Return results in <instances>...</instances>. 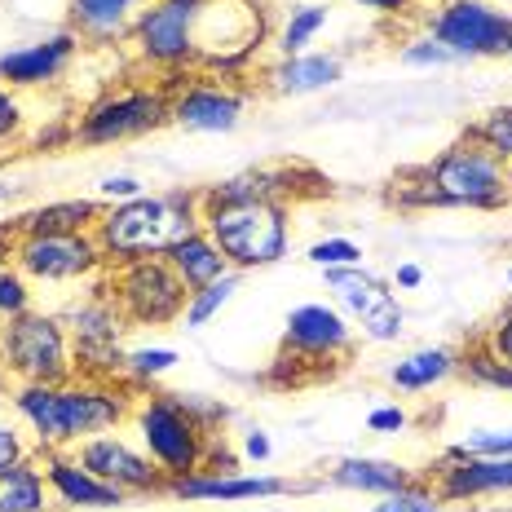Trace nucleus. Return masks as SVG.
Instances as JSON below:
<instances>
[{
  "instance_id": "cd10ccee",
  "label": "nucleus",
  "mask_w": 512,
  "mask_h": 512,
  "mask_svg": "<svg viewBox=\"0 0 512 512\" xmlns=\"http://www.w3.org/2000/svg\"><path fill=\"white\" fill-rule=\"evenodd\" d=\"M460 376L473 384V389H490V393H512V367L504 358H495L486 349L482 336H473L460 349Z\"/></svg>"
},
{
  "instance_id": "4c0bfd02",
  "label": "nucleus",
  "mask_w": 512,
  "mask_h": 512,
  "mask_svg": "<svg viewBox=\"0 0 512 512\" xmlns=\"http://www.w3.org/2000/svg\"><path fill=\"white\" fill-rule=\"evenodd\" d=\"M23 309H31V283L9 265V270L0 274V323L14 318V314H23Z\"/></svg>"
},
{
  "instance_id": "09e8293b",
  "label": "nucleus",
  "mask_w": 512,
  "mask_h": 512,
  "mask_svg": "<svg viewBox=\"0 0 512 512\" xmlns=\"http://www.w3.org/2000/svg\"><path fill=\"white\" fill-rule=\"evenodd\" d=\"M14 265V230H9V221L0 226V274Z\"/></svg>"
},
{
  "instance_id": "de8ad7c7",
  "label": "nucleus",
  "mask_w": 512,
  "mask_h": 512,
  "mask_svg": "<svg viewBox=\"0 0 512 512\" xmlns=\"http://www.w3.org/2000/svg\"><path fill=\"white\" fill-rule=\"evenodd\" d=\"M420 283H424V270L415 261H402L398 270H393V287H402V292H415Z\"/></svg>"
},
{
  "instance_id": "423d86ee",
  "label": "nucleus",
  "mask_w": 512,
  "mask_h": 512,
  "mask_svg": "<svg viewBox=\"0 0 512 512\" xmlns=\"http://www.w3.org/2000/svg\"><path fill=\"white\" fill-rule=\"evenodd\" d=\"M358 349V327L327 301L296 305L283 318V340H279V367H292V380H323L332 371L349 367Z\"/></svg>"
},
{
  "instance_id": "72a5a7b5",
  "label": "nucleus",
  "mask_w": 512,
  "mask_h": 512,
  "mask_svg": "<svg viewBox=\"0 0 512 512\" xmlns=\"http://www.w3.org/2000/svg\"><path fill=\"white\" fill-rule=\"evenodd\" d=\"M468 133H473L477 142H486L499 159H508V164H512V106H495V111L482 115V120L468 128Z\"/></svg>"
},
{
  "instance_id": "a19ab883",
  "label": "nucleus",
  "mask_w": 512,
  "mask_h": 512,
  "mask_svg": "<svg viewBox=\"0 0 512 512\" xmlns=\"http://www.w3.org/2000/svg\"><path fill=\"white\" fill-rule=\"evenodd\" d=\"M181 402H186V411L195 415L199 424H204L208 433H217L221 424L230 420V407H221V402H212V398H204V393H181Z\"/></svg>"
},
{
  "instance_id": "ea45409f",
  "label": "nucleus",
  "mask_w": 512,
  "mask_h": 512,
  "mask_svg": "<svg viewBox=\"0 0 512 512\" xmlns=\"http://www.w3.org/2000/svg\"><path fill=\"white\" fill-rule=\"evenodd\" d=\"M137 195H146V181H137L128 173H106L98 181V199H102V204H128V199H137Z\"/></svg>"
},
{
  "instance_id": "f8f14e48",
  "label": "nucleus",
  "mask_w": 512,
  "mask_h": 512,
  "mask_svg": "<svg viewBox=\"0 0 512 512\" xmlns=\"http://www.w3.org/2000/svg\"><path fill=\"white\" fill-rule=\"evenodd\" d=\"M429 36L451 49L455 62L464 58H508L512 49V14L486 0H442L429 14Z\"/></svg>"
},
{
  "instance_id": "603ef678",
  "label": "nucleus",
  "mask_w": 512,
  "mask_h": 512,
  "mask_svg": "<svg viewBox=\"0 0 512 512\" xmlns=\"http://www.w3.org/2000/svg\"><path fill=\"white\" fill-rule=\"evenodd\" d=\"M508 58H512V49H508Z\"/></svg>"
},
{
  "instance_id": "e433bc0d",
  "label": "nucleus",
  "mask_w": 512,
  "mask_h": 512,
  "mask_svg": "<svg viewBox=\"0 0 512 512\" xmlns=\"http://www.w3.org/2000/svg\"><path fill=\"white\" fill-rule=\"evenodd\" d=\"M402 67H420V71H433V67H451V49H442L433 36H420V40H411V45H402Z\"/></svg>"
},
{
  "instance_id": "f03ea898",
  "label": "nucleus",
  "mask_w": 512,
  "mask_h": 512,
  "mask_svg": "<svg viewBox=\"0 0 512 512\" xmlns=\"http://www.w3.org/2000/svg\"><path fill=\"white\" fill-rule=\"evenodd\" d=\"M398 208H473L495 212L512 204V164L499 159L486 142L464 133L437 159L411 168L393 181Z\"/></svg>"
},
{
  "instance_id": "49530a36",
  "label": "nucleus",
  "mask_w": 512,
  "mask_h": 512,
  "mask_svg": "<svg viewBox=\"0 0 512 512\" xmlns=\"http://www.w3.org/2000/svg\"><path fill=\"white\" fill-rule=\"evenodd\" d=\"M349 5H362L371 14H384V18H402L415 9V0H349Z\"/></svg>"
},
{
  "instance_id": "37998d69",
  "label": "nucleus",
  "mask_w": 512,
  "mask_h": 512,
  "mask_svg": "<svg viewBox=\"0 0 512 512\" xmlns=\"http://www.w3.org/2000/svg\"><path fill=\"white\" fill-rule=\"evenodd\" d=\"M31 460V446H27V437L14 429V424H5L0 420V468H9V464H23Z\"/></svg>"
},
{
  "instance_id": "9d476101",
  "label": "nucleus",
  "mask_w": 512,
  "mask_h": 512,
  "mask_svg": "<svg viewBox=\"0 0 512 512\" xmlns=\"http://www.w3.org/2000/svg\"><path fill=\"white\" fill-rule=\"evenodd\" d=\"M208 0H151L133 23V49L146 67L186 76L199 67V14Z\"/></svg>"
},
{
  "instance_id": "aec40b11",
  "label": "nucleus",
  "mask_w": 512,
  "mask_h": 512,
  "mask_svg": "<svg viewBox=\"0 0 512 512\" xmlns=\"http://www.w3.org/2000/svg\"><path fill=\"white\" fill-rule=\"evenodd\" d=\"M151 0H67V31L89 45H120Z\"/></svg>"
},
{
  "instance_id": "20e7f679",
  "label": "nucleus",
  "mask_w": 512,
  "mask_h": 512,
  "mask_svg": "<svg viewBox=\"0 0 512 512\" xmlns=\"http://www.w3.org/2000/svg\"><path fill=\"white\" fill-rule=\"evenodd\" d=\"M190 230H199V190H146L128 204H106L93 239L106 265H120L137 256H164Z\"/></svg>"
},
{
  "instance_id": "7c9ffc66",
  "label": "nucleus",
  "mask_w": 512,
  "mask_h": 512,
  "mask_svg": "<svg viewBox=\"0 0 512 512\" xmlns=\"http://www.w3.org/2000/svg\"><path fill=\"white\" fill-rule=\"evenodd\" d=\"M177 349H168V345H146V349H124V371H120V380L124 384H133L137 393H146L159 376H168V371L177 367Z\"/></svg>"
},
{
  "instance_id": "c756f323",
  "label": "nucleus",
  "mask_w": 512,
  "mask_h": 512,
  "mask_svg": "<svg viewBox=\"0 0 512 512\" xmlns=\"http://www.w3.org/2000/svg\"><path fill=\"white\" fill-rule=\"evenodd\" d=\"M239 283H243V274H239V270H230L226 279H217V283L199 287V292H190L186 309H181V327H186V332H199V327H208L212 318H217L221 309H226V305L234 301Z\"/></svg>"
},
{
  "instance_id": "2eb2a0df",
  "label": "nucleus",
  "mask_w": 512,
  "mask_h": 512,
  "mask_svg": "<svg viewBox=\"0 0 512 512\" xmlns=\"http://www.w3.org/2000/svg\"><path fill=\"white\" fill-rule=\"evenodd\" d=\"M429 482L442 504L512 495V455H460L455 446H446L429 468Z\"/></svg>"
},
{
  "instance_id": "8fccbe9b",
  "label": "nucleus",
  "mask_w": 512,
  "mask_h": 512,
  "mask_svg": "<svg viewBox=\"0 0 512 512\" xmlns=\"http://www.w3.org/2000/svg\"><path fill=\"white\" fill-rule=\"evenodd\" d=\"M18 195H23V186H18V181H9V177H0V204H14Z\"/></svg>"
},
{
  "instance_id": "f704fd0d",
  "label": "nucleus",
  "mask_w": 512,
  "mask_h": 512,
  "mask_svg": "<svg viewBox=\"0 0 512 512\" xmlns=\"http://www.w3.org/2000/svg\"><path fill=\"white\" fill-rule=\"evenodd\" d=\"M309 265H318V270H340V265H362V248L354 239H345V234H332V239H318L309 243L305 252Z\"/></svg>"
},
{
  "instance_id": "c03bdc74",
  "label": "nucleus",
  "mask_w": 512,
  "mask_h": 512,
  "mask_svg": "<svg viewBox=\"0 0 512 512\" xmlns=\"http://www.w3.org/2000/svg\"><path fill=\"white\" fill-rule=\"evenodd\" d=\"M367 429L371 433H402L407 429V411L402 407H376L367 415Z\"/></svg>"
},
{
  "instance_id": "f257e3e1",
  "label": "nucleus",
  "mask_w": 512,
  "mask_h": 512,
  "mask_svg": "<svg viewBox=\"0 0 512 512\" xmlns=\"http://www.w3.org/2000/svg\"><path fill=\"white\" fill-rule=\"evenodd\" d=\"M142 393L124 380L71 376L62 384H14L9 407L36 437V451H71L98 433L128 424Z\"/></svg>"
},
{
  "instance_id": "ddd939ff",
  "label": "nucleus",
  "mask_w": 512,
  "mask_h": 512,
  "mask_svg": "<svg viewBox=\"0 0 512 512\" xmlns=\"http://www.w3.org/2000/svg\"><path fill=\"white\" fill-rule=\"evenodd\" d=\"M14 270L27 283H76L106 270L93 230L80 234H14Z\"/></svg>"
},
{
  "instance_id": "412c9836",
  "label": "nucleus",
  "mask_w": 512,
  "mask_h": 512,
  "mask_svg": "<svg viewBox=\"0 0 512 512\" xmlns=\"http://www.w3.org/2000/svg\"><path fill=\"white\" fill-rule=\"evenodd\" d=\"M415 477L420 473H411V468L398 464V460H380V455H345V460H336L332 468H327L323 482L336 486V490H354V495L380 499V495H393V490L411 486Z\"/></svg>"
},
{
  "instance_id": "9b49d317",
  "label": "nucleus",
  "mask_w": 512,
  "mask_h": 512,
  "mask_svg": "<svg viewBox=\"0 0 512 512\" xmlns=\"http://www.w3.org/2000/svg\"><path fill=\"white\" fill-rule=\"evenodd\" d=\"M67 332H71V345H76V371L80 376H93V380H120L124 371V327L128 318L120 314V305L111 301L106 283H98V292L84 296L67 309Z\"/></svg>"
},
{
  "instance_id": "f3484780",
  "label": "nucleus",
  "mask_w": 512,
  "mask_h": 512,
  "mask_svg": "<svg viewBox=\"0 0 512 512\" xmlns=\"http://www.w3.org/2000/svg\"><path fill=\"white\" fill-rule=\"evenodd\" d=\"M168 98H173V124H181L186 133H230V128H239L243 106H248V93L212 76L168 84Z\"/></svg>"
},
{
  "instance_id": "dca6fc26",
  "label": "nucleus",
  "mask_w": 512,
  "mask_h": 512,
  "mask_svg": "<svg viewBox=\"0 0 512 512\" xmlns=\"http://www.w3.org/2000/svg\"><path fill=\"white\" fill-rule=\"evenodd\" d=\"M327 482H287V477H270V473H190L168 482L164 495L186 499V504H243V499H279V495H314Z\"/></svg>"
},
{
  "instance_id": "58836bf2",
  "label": "nucleus",
  "mask_w": 512,
  "mask_h": 512,
  "mask_svg": "<svg viewBox=\"0 0 512 512\" xmlns=\"http://www.w3.org/2000/svg\"><path fill=\"white\" fill-rule=\"evenodd\" d=\"M482 340H486V349H490V354H495V358H504L508 367H512V301H508V305H499V314L486 323Z\"/></svg>"
},
{
  "instance_id": "4468645a",
  "label": "nucleus",
  "mask_w": 512,
  "mask_h": 512,
  "mask_svg": "<svg viewBox=\"0 0 512 512\" xmlns=\"http://www.w3.org/2000/svg\"><path fill=\"white\" fill-rule=\"evenodd\" d=\"M71 455H76L89 473H98L102 482L120 486L128 499H133V495H164V490H168V477L159 473V464L146 451H137L133 442H124L120 433L89 437V442L71 446Z\"/></svg>"
},
{
  "instance_id": "a18cd8bd",
  "label": "nucleus",
  "mask_w": 512,
  "mask_h": 512,
  "mask_svg": "<svg viewBox=\"0 0 512 512\" xmlns=\"http://www.w3.org/2000/svg\"><path fill=\"white\" fill-rule=\"evenodd\" d=\"M274 455V442H270V433H261V429H252V433H243V460H256V464H265Z\"/></svg>"
},
{
  "instance_id": "c85d7f7f",
  "label": "nucleus",
  "mask_w": 512,
  "mask_h": 512,
  "mask_svg": "<svg viewBox=\"0 0 512 512\" xmlns=\"http://www.w3.org/2000/svg\"><path fill=\"white\" fill-rule=\"evenodd\" d=\"M327 18H332V9L327 5H292L279 27V36H274V49H279V58H292V53H305L314 45V36L327 27Z\"/></svg>"
},
{
  "instance_id": "b1692460",
  "label": "nucleus",
  "mask_w": 512,
  "mask_h": 512,
  "mask_svg": "<svg viewBox=\"0 0 512 512\" xmlns=\"http://www.w3.org/2000/svg\"><path fill=\"white\" fill-rule=\"evenodd\" d=\"M102 199L89 195V199H53V204H40L23 212V217L9 221L14 234H80V230H93L102 217Z\"/></svg>"
},
{
  "instance_id": "473e14b6",
  "label": "nucleus",
  "mask_w": 512,
  "mask_h": 512,
  "mask_svg": "<svg viewBox=\"0 0 512 512\" xmlns=\"http://www.w3.org/2000/svg\"><path fill=\"white\" fill-rule=\"evenodd\" d=\"M402 327H407V309H402L398 296H393V301H384L380 309H371V314L362 318L358 336L367 340V345H398Z\"/></svg>"
},
{
  "instance_id": "5701e85b",
  "label": "nucleus",
  "mask_w": 512,
  "mask_h": 512,
  "mask_svg": "<svg viewBox=\"0 0 512 512\" xmlns=\"http://www.w3.org/2000/svg\"><path fill=\"white\" fill-rule=\"evenodd\" d=\"M323 287L332 292V305L349 323H362L371 309H380L384 301H393L389 283L376 279L367 265H340V270H323Z\"/></svg>"
},
{
  "instance_id": "2f4dec72",
  "label": "nucleus",
  "mask_w": 512,
  "mask_h": 512,
  "mask_svg": "<svg viewBox=\"0 0 512 512\" xmlns=\"http://www.w3.org/2000/svg\"><path fill=\"white\" fill-rule=\"evenodd\" d=\"M367 512H442V499H437L429 477H415L411 486L393 490V495H380Z\"/></svg>"
},
{
  "instance_id": "0eeeda50",
  "label": "nucleus",
  "mask_w": 512,
  "mask_h": 512,
  "mask_svg": "<svg viewBox=\"0 0 512 512\" xmlns=\"http://www.w3.org/2000/svg\"><path fill=\"white\" fill-rule=\"evenodd\" d=\"M0 371L14 384H62L76 376V345L58 314L23 309L0 323Z\"/></svg>"
},
{
  "instance_id": "4be33fe9",
  "label": "nucleus",
  "mask_w": 512,
  "mask_h": 512,
  "mask_svg": "<svg viewBox=\"0 0 512 512\" xmlns=\"http://www.w3.org/2000/svg\"><path fill=\"white\" fill-rule=\"evenodd\" d=\"M345 76V62L340 53H292V58H279L270 71H265V84L283 98H305V93H323Z\"/></svg>"
},
{
  "instance_id": "a211bd4d",
  "label": "nucleus",
  "mask_w": 512,
  "mask_h": 512,
  "mask_svg": "<svg viewBox=\"0 0 512 512\" xmlns=\"http://www.w3.org/2000/svg\"><path fill=\"white\" fill-rule=\"evenodd\" d=\"M40 473L49 482L53 508H124L128 504L120 486L89 473L71 451H40Z\"/></svg>"
},
{
  "instance_id": "6ab92c4d",
  "label": "nucleus",
  "mask_w": 512,
  "mask_h": 512,
  "mask_svg": "<svg viewBox=\"0 0 512 512\" xmlns=\"http://www.w3.org/2000/svg\"><path fill=\"white\" fill-rule=\"evenodd\" d=\"M80 49V36L76 31H58L49 40H36V45H23V49H9L0 53V84L5 89H45L71 67Z\"/></svg>"
},
{
  "instance_id": "39448f33",
  "label": "nucleus",
  "mask_w": 512,
  "mask_h": 512,
  "mask_svg": "<svg viewBox=\"0 0 512 512\" xmlns=\"http://www.w3.org/2000/svg\"><path fill=\"white\" fill-rule=\"evenodd\" d=\"M128 424L137 429V437H142V451L159 464V473H164L168 482L190 477V473H204L208 446H212V437H217V433H208L204 424L186 411L181 393L146 389L142 398H137L133 415H128Z\"/></svg>"
},
{
  "instance_id": "3c124183",
  "label": "nucleus",
  "mask_w": 512,
  "mask_h": 512,
  "mask_svg": "<svg viewBox=\"0 0 512 512\" xmlns=\"http://www.w3.org/2000/svg\"><path fill=\"white\" fill-rule=\"evenodd\" d=\"M508 287H512V265H508Z\"/></svg>"
},
{
  "instance_id": "bb28decb",
  "label": "nucleus",
  "mask_w": 512,
  "mask_h": 512,
  "mask_svg": "<svg viewBox=\"0 0 512 512\" xmlns=\"http://www.w3.org/2000/svg\"><path fill=\"white\" fill-rule=\"evenodd\" d=\"M53 495L36 460L0 468V512H49Z\"/></svg>"
},
{
  "instance_id": "a878e982",
  "label": "nucleus",
  "mask_w": 512,
  "mask_h": 512,
  "mask_svg": "<svg viewBox=\"0 0 512 512\" xmlns=\"http://www.w3.org/2000/svg\"><path fill=\"white\" fill-rule=\"evenodd\" d=\"M451 376H460V349H451V345L415 349V354L398 358L389 367V384L398 393H429V389H437V384H446Z\"/></svg>"
},
{
  "instance_id": "1a4fd4ad",
  "label": "nucleus",
  "mask_w": 512,
  "mask_h": 512,
  "mask_svg": "<svg viewBox=\"0 0 512 512\" xmlns=\"http://www.w3.org/2000/svg\"><path fill=\"white\" fill-rule=\"evenodd\" d=\"M102 283L111 292V301L120 305V314L128 318V327L181 323V309L190 301L186 283L177 279L164 256H137V261L106 265Z\"/></svg>"
},
{
  "instance_id": "79ce46f5",
  "label": "nucleus",
  "mask_w": 512,
  "mask_h": 512,
  "mask_svg": "<svg viewBox=\"0 0 512 512\" xmlns=\"http://www.w3.org/2000/svg\"><path fill=\"white\" fill-rule=\"evenodd\" d=\"M18 133H23V102H18L14 89H5V84H0V146L14 142Z\"/></svg>"
},
{
  "instance_id": "7ed1b4c3",
  "label": "nucleus",
  "mask_w": 512,
  "mask_h": 512,
  "mask_svg": "<svg viewBox=\"0 0 512 512\" xmlns=\"http://www.w3.org/2000/svg\"><path fill=\"white\" fill-rule=\"evenodd\" d=\"M199 226L239 274L270 270L292 252V208L283 199H230L199 190Z\"/></svg>"
},
{
  "instance_id": "c9c22d12",
  "label": "nucleus",
  "mask_w": 512,
  "mask_h": 512,
  "mask_svg": "<svg viewBox=\"0 0 512 512\" xmlns=\"http://www.w3.org/2000/svg\"><path fill=\"white\" fill-rule=\"evenodd\" d=\"M460 455H512V429H473L455 442Z\"/></svg>"
},
{
  "instance_id": "393cba45",
  "label": "nucleus",
  "mask_w": 512,
  "mask_h": 512,
  "mask_svg": "<svg viewBox=\"0 0 512 512\" xmlns=\"http://www.w3.org/2000/svg\"><path fill=\"white\" fill-rule=\"evenodd\" d=\"M164 261L173 265V274L186 283V292H199V287H208V283H217V279H226L230 274V261L204 234V226L190 230L186 239H177L173 248L164 252Z\"/></svg>"
},
{
  "instance_id": "6e6552de",
  "label": "nucleus",
  "mask_w": 512,
  "mask_h": 512,
  "mask_svg": "<svg viewBox=\"0 0 512 512\" xmlns=\"http://www.w3.org/2000/svg\"><path fill=\"white\" fill-rule=\"evenodd\" d=\"M164 124H173L168 84H124V89H111L98 102L84 106L76 128H71V142L120 146V142H133V137L159 133Z\"/></svg>"
},
{
  "instance_id": "864d4df0",
  "label": "nucleus",
  "mask_w": 512,
  "mask_h": 512,
  "mask_svg": "<svg viewBox=\"0 0 512 512\" xmlns=\"http://www.w3.org/2000/svg\"><path fill=\"white\" fill-rule=\"evenodd\" d=\"M437 5H442V0H437Z\"/></svg>"
}]
</instances>
